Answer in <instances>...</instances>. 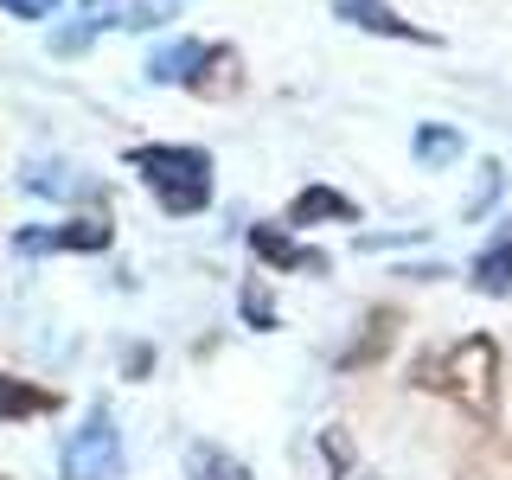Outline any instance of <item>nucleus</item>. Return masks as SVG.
Segmentation results:
<instances>
[{
	"mask_svg": "<svg viewBox=\"0 0 512 480\" xmlns=\"http://www.w3.org/2000/svg\"><path fill=\"white\" fill-rule=\"evenodd\" d=\"M58 474L64 480H122V429H116V416H109V404H90L84 423L64 436Z\"/></svg>",
	"mask_w": 512,
	"mask_h": 480,
	"instance_id": "7ed1b4c3",
	"label": "nucleus"
},
{
	"mask_svg": "<svg viewBox=\"0 0 512 480\" xmlns=\"http://www.w3.org/2000/svg\"><path fill=\"white\" fill-rule=\"evenodd\" d=\"M468 282L480 288V295H512V224H500V237H493L487 250H474V269H468Z\"/></svg>",
	"mask_w": 512,
	"mask_h": 480,
	"instance_id": "9d476101",
	"label": "nucleus"
},
{
	"mask_svg": "<svg viewBox=\"0 0 512 480\" xmlns=\"http://www.w3.org/2000/svg\"><path fill=\"white\" fill-rule=\"evenodd\" d=\"M455 480H512V436H480L468 455L455 461Z\"/></svg>",
	"mask_w": 512,
	"mask_h": 480,
	"instance_id": "f8f14e48",
	"label": "nucleus"
},
{
	"mask_svg": "<svg viewBox=\"0 0 512 480\" xmlns=\"http://www.w3.org/2000/svg\"><path fill=\"white\" fill-rule=\"evenodd\" d=\"M404 340V308H391V301H378L372 314L359 320V333H352V346L340 352V372H365V365H384L391 359V346Z\"/></svg>",
	"mask_w": 512,
	"mask_h": 480,
	"instance_id": "423d86ee",
	"label": "nucleus"
},
{
	"mask_svg": "<svg viewBox=\"0 0 512 480\" xmlns=\"http://www.w3.org/2000/svg\"><path fill=\"white\" fill-rule=\"evenodd\" d=\"M0 480H7V474H0Z\"/></svg>",
	"mask_w": 512,
	"mask_h": 480,
	"instance_id": "5701e85b",
	"label": "nucleus"
},
{
	"mask_svg": "<svg viewBox=\"0 0 512 480\" xmlns=\"http://www.w3.org/2000/svg\"><path fill=\"white\" fill-rule=\"evenodd\" d=\"M237 314H244V327H256V333H269V327H276V301H269V288L263 282H244V288H237Z\"/></svg>",
	"mask_w": 512,
	"mask_h": 480,
	"instance_id": "dca6fc26",
	"label": "nucleus"
},
{
	"mask_svg": "<svg viewBox=\"0 0 512 480\" xmlns=\"http://www.w3.org/2000/svg\"><path fill=\"white\" fill-rule=\"evenodd\" d=\"M186 480H256V474L231 455V448H218V442H192V455H186Z\"/></svg>",
	"mask_w": 512,
	"mask_h": 480,
	"instance_id": "4468645a",
	"label": "nucleus"
},
{
	"mask_svg": "<svg viewBox=\"0 0 512 480\" xmlns=\"http://www.w3.org/2000/svg\"><path fill=\"white\" fill-rule=\"evenodd\" d=\"M0 7H7L13 20H52V7H58V0H0Z\"/></svg>",
	"mask_w": 512,
	"mask_h": 480,
	"instance_id": "6ab92c4d",
	"label": "nucleus"
},
{
	"mask_svg": "<svg viewBox=\"0 0 512 480\" xmlns=\"http://www.w3.org/2000/svg\"><path fill=\"white\" fill-rule=\"evenodd\" d=\"M333 13H340L346 26H359V32H378V39H404V45H436V32H423V26H410V20H397L384 0H333Z\"/></svg>",
	"mask_w": 512,
	"mask_h": 480,
	"instance_id": "6e6552de",
	"label": "nucleus"
},
{
	"mask_svg": "<svg viewBox=\"0 0 512 480\" xmlns=\"http://www.w3.org/2000/svg\"><path fill=\"white\" fill-rule=\"evenodd\" d=\"M199 52H205L199 39H167V45H154V52H148V84H186L192 64H199Z\"/></svg>",
	"mask_w": 512,
	"mask_h": 480,
	"instance_id": "ddd939ff",
	"label": "nucleus"
},
{
	"mask_svg": "<svg viewBox=\"0 0 512 480\" xmlns=\"http://www.w3.org/2000/svg\"><path fill=\"white\" fill-rule=\"evenodd\" d=\"M154 372V352L148 346H128V378H148Z\"/></svg>",
	"mask_w": 512,
	"mask_h": 480,
	"instance_id": "412c9836",
	"label": "nucleus"
},
{
	"mask_svg": "<svg viewBox=\"0 0 512 480\" xmlns=\"http://www.w3.org/2000/svg\"><path fill=\"white\" fill-rule=\"evenodd\" d=\"M116 244V224L109 218H64L52 231H13V250L20 256H45V250H77V256H96Z\"/></svg>",
	"mask_w": 512,
	"mask_h": 480,
	"instance_id": "20e7f679",
	"label": "nucleus"
},
{
	"mask_svg": "<svg viewBox=\"0 0 512 480\" xmlns=\"http://www.w3.org/2000/svg\"><path fill=\"white\" fill-rule=\"evenodd\" d=\"M416 160H423V167H448V160H461V135L442 128V122H423V128H416Z\"/></svg>",
	"mask_w": 512,
	"mask_h": 480,
	"instance_id": "2eb2a0df",
	"label": "nucleus"
},
{
	"mask_svg": "<svg viewBox=\"0 0 512 480\" xmlns=\"http://www.w3.org/2000/svg\"><path fill=\"white\" fill-rule=\"evenodd\" d=\"M410 384L416 391L448 397L461 416H474L480 429L500 423V346L487 333H468V340L442 346V352H416L410 359Z\"/></svg>",
	"mask_w": 512,
	"mask_h": 480,
	"instance_id": "f257e3e1",
	"label": "nucleus"
},
{
	"mask_svg": "<svg viewBox=\"0 0 512 480\" xmlns=\"http://www.w3.org/2000/svg\"><path fill=\"white\" fill-rule=\"evenodd\" d=\"M186 90L199 96V103H224V96L244 90V58H237V45H205L199 64H192Z\"/></svg>",
	"mask_w": 512,
	"mask_h": 480,
	"instance_id": "0eeeda50",
	"label": "nucleus"
},
{
	"mask_svg": "<svg viewBox=\"0 0 512 480\" xmlns=\"http://www.w3.org/2000/svg\"><path fill=\"white\" fill-rule=\"evenodd\" d=\"M84 7H103V0H84Z\"/></svg>",
	"mask_w": 512,
	"mask_h": 480,
	"instance_id": "4be33fe9",
	"label": "nucleus"
},
{
	"mask_svg": "<svg viewBox=\"0 0 512 480\" xmlns=\"http://www.w3.org/2000/svg\"><path fill=\"white\" fill-rule=\"evenodd\" d=\"M128 173H141L167 218H199L212 205V154L192 141H141L128 148Z\"/></svg>",
	"mask_w": 512,
	"mask_h": 480,
	"instance_id": "f03ea898",
	"label": "nucleus"
},
{
	"mask_svg": "<svg viewBox=\"0 0 512 480\" xmlns=\"http://www.w3.org/2000/svg\"><path fill=\"white\" fill-rule=\"evenodd\" d=\"M250 250L263 256L269 269H282V276H327V250H314V244H301L288 224H250Z\"/></svg>",
	"mask_w": 512,
	"mask_h": 480,
	"instance_id": "39448f33",
	"label": "nucleus"
},
{
	"mask_svg": "<svg viewBox=\"0 0 512 480\" xmlns=\"http://www.w3.org/2000/svg\"><path fill=\"white\" fill-rule=\"evenodd\" d=\"M90 32H96V26H71V32H52V52H58V58H77V52L90 45Z\"/></svg>",
	"mask_w": 512,
	"mask_h": 480,
	"instance_id": "a211bd4d",
	"label": "nucleus"
},
{
	"mask_svg": "<svg viewBox=\"0 0 512 480\" xmlns=\"http://www.w3.org/2000/svg\"><path fill=\"white\" fill-rule=\"evenodd\" d=\"M359 218V205L346 199V192H333V186H301L295 199H288V231H308V224H352Z\"/></svg>",
	"mask_w": 512,
	"mask_h": 480,
	"instance_id": "1a4fd4ad",
	"label": "nucleus"
},
{
	"mask_svg": "<svg viewBox=\"0 0 512 480\" xmlns=\"http://www.w3.org/2000/svg\"><path fill=\"white\" fill-rule=\"evenodd\" d=\"M58 404L64 397L32 378H0V423H32V416H52Z\"/></svg>",
	"mask_w": 512,
	"mask_h": 480,
	"instance_id": "9b49d317",
	"label": "nucleus"
},
{
	"mask_svg": "<svg viewBox=\"0 0 512 480\" xmlns=\"http://www.w3.org/2000/svg\"><path fill=\"white\" fill-rule=\"evenodd\" d=\"M26 192H39V199H77L84 180H71V167H32L26 173Z\"/></svg>",
	"mask_w": 512,
	"mask_h": 480,
	"instance_id": "f3484780",
	"label": "nucleus"
},
{
	"mask_svg": "<svg viewBox=\"0 0 512 480\" xmlns=\"http://www.w3.org/2000/svg\"><path fill=\"white\" fill-rule=\"evenodd\" d=\"M327 455H333V474H346V461H352V442H346V429H327Z\"/></svg>",
	"mask_w": 512,
	"mask_h": 480,
	"instance_id": "aec40b11",
	"label": "nucleus"
}]
</instances>
